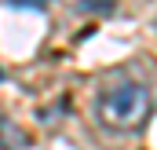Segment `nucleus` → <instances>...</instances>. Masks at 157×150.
Wrapping results in <instances>:
<instances>
[{"mask_svg": "<svg viewBox=\"0 0 157 150\" xmlns=\"http://www.w3.org/2000/svg\"><path fill=\"white\" fill-rule=\"evenodd\" d=\"M26 147H29V136L11 117H0V150H26Z\"/></svg>", "mask_w": 157, "mask_h": 150, "instance_id": "nucleus-2", "label": "nucleus"}, {"mask_svg": "<svg viewBox=\"0 0 157 150\" xmlns=\"http://www.w3.org/2000/svg\"><path fill=\"white\" fill-rule=\"evenodd\" d=\"M0 77H4V73H0Z\"/></svg>", "mask_w": 157, "mask_h": 150, "instance_id": "nucleus-4", "label": "nucleus"}, {"mask_svg": "<svg viewBox=\"0 0 157 150\" xmlns=\"http://www.w3.org/2000/svg\"><path fill=\"white\" fill-rule=\"evenodd\" d=\"M4 4H11V7H29V11H40V7H48L51 0H4Z\"/></svg>", "mask_w": 157, "mask_h": 150, "instance_id": "nucleus-3", "label": "nucleus"}, {"mask_svg": "<svg viewBox=\"0 0 157 150\" xmlns=\"http://www.w3.org/2000/svg\"><path fill=\"white\" fill-rule=\"evenodd\" d=\"M91 110H95V121H99L102 132L132 136L150 121L154 99H150V88L143 81H110L95 92Z\"/></svg>", "mask_w": 157, "mask_h": 150, "instance_id": "nucleus-1", "label": "nucleus"}]
</instances>
